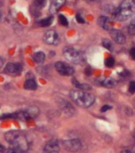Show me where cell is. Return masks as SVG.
Wrapping results in <instances>:
<instances>
[{
	"label": "cell",
	"instance_id": "cell-32",
	"mask_svg": "<svg viewBox=\"0 0 135 153\" xmlns=\"http://www.w3.org/2000/svg\"><path fill=\"white\" fill-rule=\"evenodd\" d=\"M120 153H133V152L130 150H123V151H122V152H121Z\"/></svg>",
	"mask_w": 135,
	"mask_h": 153
},
{
	"label": "cell",
	"instance_id": "cell-31",
	"mask_svg": "<svg viewBox=\"0 0 135 153\" xmlns=\"http://www.w3.org/2000/svg\"><path fill=\"white\" fill-rule=\"evenodd\" d=\"M3 63H4V61H3V59L0 57V69L3 66Z\"/></svg>",
	"mask_w": 135,
	"mask_h": 153
},
{
	"label": "cell",
	"instance_id": "cell-5",
	"mask_svg": "<svg viewBox=\"0 0 135 153\" xmlns=\"http://www.w3.org/2000/svg\"><path fill=\"white\" fill-rule=\"evenodd\" d=\"M62 145L67 151L76 152L80 150L82 144L80 140L78 139H71V140H66L62 141Z\"/></svg>",
	"mask_w": 135,
	"mask_h": 153
},
{
	"label": "cell",
	"instance_id": "cell-27",
	"mask_svg": "<svg viewBox=\"0 0 135 153\" xmlns=\"http://www.w3.org/2000/svg\"><path fill=\"white\" fill-rule=\"evenodd\" d=\"M111 109V106H110V105H103L102 108H101V109H100V111L102 112H107V110H109Z\"/></svg>",
	"mask_w": 135,
	"mask_h": 153
},
{
	"label": "cell",
	"instance_id": "cell-14",
	"mask_svg": "<svg viewBox=\"0 0 135 153\" xmlns=\"http://www.w3.org/2000/svg\"><path fill=\"white\" fill-rule=\"evenodd\" d=\"M99 83H100V85L107 87V88H112L116 85V82L112 78L109 77H105V78H100L99 80Z\"/></svg>",
	"mask_w": 135,
	"mask_h": 153
},
{
	"label": "cell",
	"instance_id": "cell-28",
	"mask_svg": "<svg viewBox=\"0 0 135 153\" xmlns=\"http://www.w3.org/2000/svg\"><path fill=\"white\" fill-rule=\"evenodd\" d=\"M76 18H77V22H78V23H84V18H82L81 15H77V17H76Z\"/></svg>",
	"mask_w": 135,
	"mask_h": 153
},
{
	"label": "cell",
	"instance_id": "cell-7",
	"mask_svg": "<svg viewBox=\"0 0 135 153\" xmlns=\"http://www.w3.org/2000/svg\"><path fill=\"white\" fill-rule=\"evenodd\" d=\"M44 41L48 45H53L56 46L60 42L59 35L56 31H48L44 35Z\"/></svg>",
	"mask_w": 135,
	"mask_h": 153
},
{
	"label": "cell",
	"instance_id": "cell-10",
	"mask_svg": "<svg viewBox=\"0 0 135 153\" xmlns=\"http://www.w3.org/2000/svg\"><path fill=\"white\" fill-rule=\"evenodd\" d=\"M98 24L100 27H102L107 31H111L113 30V23L109 18L106 16H100L98 18Z\"/></svg>",
	"mask_w": 135,
	"mask_h": 153
},
{
	"label": "cell",
	"instance_id": "cell-23",
	"mask_svg": "<svg viewBox=\"0 0 135 153\" xmlns=\"http://www.w3.org/2000/svg\"><path fill=\"white\" fill-rule=\"evenodd\" d=\"M59 22L61 23V25L64 26H68L69 25V22H68V19L64 15H59Z\"/></svg>",
	"mask_w": 135,
	"mask_h": 153
},
{
	"label": "cell",
	"instance_id": "cell-26",
	"mask_svg": "<svg viewBox=\"0 0 135 153\" xmlns=\"http://www.w3.org/2000/svg\"><path fill=\"white\" fill-rule=\"evenodd\" d=\"M129 92L130 93H135V82H131L129 85Z\"/></svg>",
	"mask_w": 135,
	"mask_h": 153
},
{
	"label": "cell",
	"instance_id": "cell-29",
	"mask_svg": "<svg viewBox=\"0 0 135 153\" xmlns=\"http://www.w3.org/2000/svg\"><path fill=\"white\" fill-rule=\"evenodd\" d=\"M130 56H131V58L135 60V48H132L131 50H130Z\"/></svg>",
	"mask_w": 135,
	"mask_h": 153
},
{
	"label": "cell",
	"instance_id": "cell-15",
	"mask_svg": "<svg viewBox=\"0 0 135 153\" xmlns=\"http://www.w3.org/2000/svg\"><path fill=\"white\" fill-rule=\"evenodd\" d=\"M71 82H72V85H74L77 89H79V90L87 91V90L92 89V86H91V85L87 84H81V83H79V82H77V80L75 79V78H72Z\"/></svg>",
	"mask_w": 135,
	"mask_h": 153
},
{
	"label": "cell",
	"instance_id": "cell-1",
	"mask_svg": "<svg viewBox=\"0 0 135 153\" xmlns=\"http://www.w3.org/2000/svg\"><path fill=\"white\" fill-rule=\"evenodd\" d=\"M135 14V0H124L113 11V18L117 21H126Z\"/></svg>",
	"mask_w": 135,
	"mask_h": 153
},
{
	"label": "cell",
	"instance_id": "cell-16",
	"mask_svg": "<svg viewBox=\"0 0 135 153\" xmlns=\"http://www.w3.org/2000/svg\"><path fill=\"white\" fill-rule=\"evenodd\" d=\"M33 61L38 64H42L45 60V54L43 52H37L33 54Z\"/></svg>",
	"mask_w": 135,
	"mask_h": 153
},
{
	"label": "cell",
	"instance_id": "cell-21",
	"mask_svg": "<svg viewBox=\"0 0 135 153\" xmlns=\"http://www.w3.org/2000/svg\"><path fill=\"white\" fill-rule=\"evenodd\" d=\"M128 32L131 35H134L135 34V18H133L131 22H130V25L128 26Z\"/></svg>",
	"mask_w": 135,
	"mask_h": 153
},
{
	"label": "cell",
	"instance_id": "cell-6",
	"mask_svg": "<svg viewBox=\"0 0 135 153\" xmlns=\"http://www.w3.org/2000/svg\"><path fill=\"white\" fill-rule=\"evenodd\" d=\"M55 68H56V71L63 76H71L75 72L73 67L69 66L68 64L64 63L62 61L56 62L55 64Z\"/></svg>",
	"mask_w": 135,
	"mask_h": 153
},
{
	"label": "cell",
	"instance_id": "cell-22",
	"mask_svg": "<svg viewBox=\"0 0 135 153\" xmlns=\"http://www.w3.org/2000/svg\"><path fill=\"white\" fill-rule=\"evenodd\" d=\"M102 45L104 46L107 50H108L112 51L113 50H114V46H113L112 43H111L109 40H107V39H104V40L102 42Z\"/></svg>",
	"mask_w": 135,
	"mask_h": 153
},
{
	"label": "cell",
	"instance_id": "cell-33",
	"mask_svg": "<svg viewBox=\"0 0 135 153\" xmlns=\"http://www.w3.org/2000/svg\"><path fill=\"white\" fill-rule=\"evenodd\" d=\"M85 1H94V0H85Z\"/></svg>",
	"mask_w": 135,
	"mask_h": 153
},
{
	"label": "cell",
	"instance_id": "cell-9",
	"mask_svg": "<svg viewBox=\"0 0 135 153\" xmlns=\"http://www.w3.org/2000/svg\"><path fill=\"white\" fill-rule=\"evenodd\" d=\"M110 36L113 40L118 44H124L126 42V37L123 34L118 30L113 29L109 31Z\"/></svg>",
	"mask_w": 135,
	"mask_h": 153
},
{
	"label": "cell",
	"instance_id": "cell-13",
	"mask_svg": "<svg viewBox=\"0 0 135 153\" xmlns=\"http://www.w3.org/2000/svg\"><path fill=\"white\" fill-rule=\"evenodd\" d=\"M66 0H51L49 11L52 14H55L61 8V7L65 3Z\"/></svg>",
	"mask_w": 135,
	"mask_h": 153
},
{
	"label": "cell",
	"instance_id": "cell-18",
	"mask_svg": "<svg viewBox=\"0 0 135 153\" xmlns=\"http://www.w3.org/2000/svg\"><path fill=\"white\" fill-rule=\"evenodd\" d=\"M53 22V18L52 16H50V17L43 18L41 21H39L38 25L40 26H42V27H46V26H48L51 25Z\"/></svg>",
	"mask_w": 135,
	"mask_h": 153
},
{
	"label": "cell",
	"instance_id": "cell-4",
	"mask_svg": "<svg viewBox=\"0 0 135 153\" xmlns=\"http://www.w3.org/2000/svg\"><path fill=\"white\" fill-rule=\"evenodd\" d=\"M63 54H64L65 59L71 63L81 65V64L84 63L86 60L84 54L81 51L77 50L76 49L71 48V47H67V48L64 49Z\"/></svg>",
	"mask_w": 135,
	"mask_h": 153
},
{
	"label": "cell",
	"instance_id": "cell-8",
	"mask_svg": "<svg viewBox=\"0 0 135 153\" xmlns=\"http://www.w3.org/2000/svg\"><path fill=\"white\" fill-rule=\"evenodd\" d=\"M59 152H60V147H59L58 141L56 140H49L44 147L45 153H59Z\"/></svg>",
	"mask_w": 135,
	"mask_h": 153
},
{
	"label": "cell",
	"instance_id": "cell-24",
	"mask_svg": "<svg viewBox=\"0 0 135 153\" xmlns=\"http://www.w3.org/2000/svg\"><path fill=\"white\" fill-rule=\"evenodd\" d=\"M105 65L107 67H113L115 65V59L113 58L112 57H110L105 60Z\"/></svg>",
	"mask_w": 135,
	"mask_h": 153
},
{
	"label": "cell",
	"instance_id": "cell-17",
	"mask_svg": "<svg viewBox=\"0 0 135 153\" xmlns=\"http://www.w3.org/2000/svg\"><path fill=\"white\" fill-rule=\"evenodd\" d=\"M24 88L27 90H35L37 89V83L33 79L26 80L24 84Z\"/></svg>",
	"mask_w": 135,
	"mask_h": 153
},
{
	"label": "cell",
	"instance_id": "cell-25",
	"mask_svg": "<svg viewBox=\"0 0 135 153\" xmlns=\"http://www.w3.org/2000/svg\"><path fill=\"white\" fill-rule=\"evenodd\" d=\"M4 153H27L25 151H20L14 149V148H9V149H6Z\"/></svg>",
	"mask_w": 135,
	"mask_h": 153
},
{
	"label": "cell",
	"instance_id": "cell-11",
	"mask_svg": "<svg viewBox=\"0 0 135 153\" xmlns=\"http://www.w3.org/2000/svg\"><path fill=\"white\" fill-rule=\"evenodd\" d=\"M60 105H61V110L64 112V113L67 116H69L71 117L75 113V109L73 106L69 103V101H64V100H61V103H60Z\"/></svg>",
	"mask_w": 135,
	"mask_h": 153
},
{
	"label": "cell",
	"instance_id": "cell-2",
	"mask_svg": "<svg viewBox=\"0 0 135 153\" xmlns=\"http://www.w3.org/2000/svg\"><path fill=\"white\" fill-rule=\"evenodd\" d=\"M5 139L12 148L17 150L25 151L28 150L29 144L26 136L19 131L11 130L6 133Z\"/></svg>",
	"mask_w": 135,
	"mask_h": 153
},
{
	"label": "cell",
	"instance_id": "cell-12",
	"mask_svg": "<svg viewBox=\"0 0 135 153\" xmlns=\"http://www.w3.org/2000/svg\"><path fill=\"white\" fill-rule=\"evenodd\" d=\"M22 70V66L19 63H8L6 66V71L10 74H18Z\"/></svg>",
	"mask_w": 135,
	"mask_h": 153
},
{
	"label": "cell",
	"instance_id": "cell-20",
	"mask_svg": "<svg viewBox=\"0 0 135 153\" xmlns=\"http://www.w3.org/2000/svg\"><path fill=\"white\" fill-rule=\"evenodd\" d=\"M33 5L37 9H43L46 5V0H34Z\"/></svg>",
	"mask_w": 135,
	"mask_h": 153
},
{
	"label": "cell",
	"instance_id": "cell-19",
	"mask_svg": "<svg viewBox=\"0 0 135 153\" xmlns=\"http://www.w3.org/2000/svg\"><path fill=\"white\" fill-rule=\"evenodd\" d=\"M26 112L28 113V115L30 116V117L31 118H34L36 117H38L39 114V110L37 107H30L27 109L26 110Z\"/></svg>",
	"mask_w": 135,
	"mask_h": 153
},
{
	"label": "cell",
	"instance_id": "cell-3",
	"mask_svg": "<svg viewBox=\"0 0 135 153\" xmlns=\"http://www.w3.org/2000/svg\"><path fill=\"white\" fill-rule=\"evenodd\" d=\"M70 97L78 106L82 108H88L93 105L95 97L86 91L74 89L70 92Z\"/></svg>",
	"mask_w": 135,
	"mask_h": 153
},
{
	"label": "cell",
	"instance_id": "cell-30",
	"mask_svg": "<svg viewBox=\"0 0 135 153\" xmlns=\"http://www.w3.org/2000/svg\"><path fill=\"white\" fill-rule=\"evenodd\" d=\"M6 151V148L0 144V152H4Z\"/></svg>",
	"mask_w": 135,
	"mask_h": 153
}]
</instances>
